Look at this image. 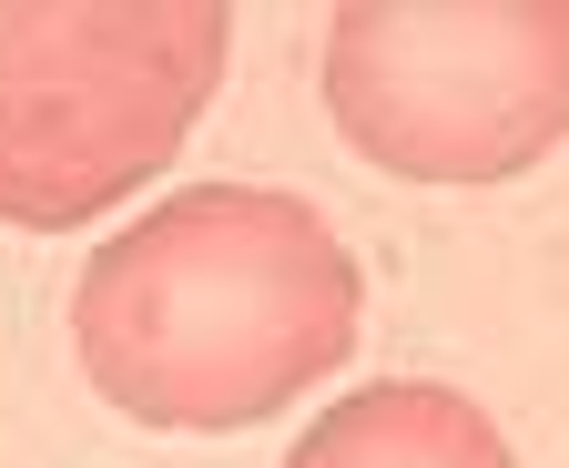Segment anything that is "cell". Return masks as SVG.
<instances>
[{
	"label": "cell",
	"instance_id": "cell-1",
	"mask_svg": "<svg viewBox=\"0 0 569 468\" xmlns=\"http://www.w3.org/2000/svg\"><path fill=\"white\" fill-rule=\"evenodd\" d=\"M71 326L112 408L153 428H244L356 347V265L306 205L213 183L102 245Z\"/></svg>",
	"mask_w": 569,
	"mask_h": 468
},
{
	"label": "cell",
	"instance_id": "cell-2",
	"mask_svg": "<svg viewBox=\"0 0 569 468\" xmlns=\"http://www.w3.org/2000/svg\"><path fill=\"white\" fill-rule=\"evenodd\" d=\"M224 11H0V215L82 225L142 183L224 72Z\"/></svg>",
	"mask_w": 569,
	"mask_h": 468
},
{
	"label": "cell",
	"instance_id": "cell-3",
	"mask_svg": "<svg viewBox=\"0 0 569 468\" xmlns=\"http://www.w3.org/2000/svg\"><path fill=\"white\" fill-rule=\"evenodd\" d=\"M326 102L387 173H519L569 132V11H336Z\"/></svg>",
	"mask_w": 569,
	"mask_h": 468
},
{
	"label": "cell",
	"instance_id": "cell-4",
	"mask_svg": "<svg viewBox=\"0 0 569 468\" xmlns=\"http://www.w3.org/2000/svg\"><path fill=\"white\" fill-rule=\"evenodd\" d=\"M284 468H509L498 428L448 387H367Z\"/></svg>",
	"mask_w": 569,
	"mask_h": 468
}]
</instances>
